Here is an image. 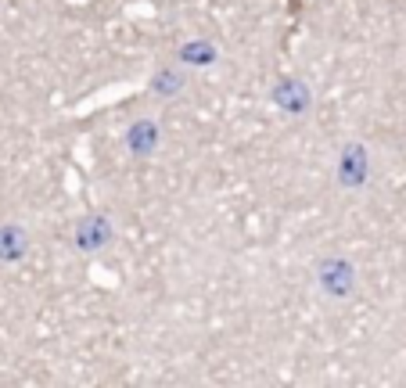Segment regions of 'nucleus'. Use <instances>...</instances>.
I'll return each mask as SVG.
<instances>
[{"label":"nucleus","instance_id":"6e6552de","mask_svg":"<svg viewBox=\"0 0 406 388\" xmlns=\"http://www.w3.org/2000/svg\"><path fill=\"white\" fill-rule=\"evenodd\" d=\"M155 86H159V91H173V86H180V79H173L169 72H162V79L155 83Z\"/></svg>","mask_w":406,"mask_h":388},{"label":"nucleus","instance_id":"0eeeda50","mask_svg":"<svg viewBox=\"0 0 406 388\" xmlns=\"http://www.w3.org/2000/svg\"><path fill=\"white\" fill-rule=\"evenodd\" d=\"M183 62H195V65L212 62V47H209V44H187V47H183Z\"/></svg>","mask_w":406,"mask_h":388},{"label":"nucleus","instance_id":"20e7f679","mask_svg":"<svg viewBox=\"0 0 406 388\" xmlns=\"http://www.w3.org/2000/svg\"><path fill=\"white\" fill-rule=\"evenodd\" d=\"M76 237H79V248H101L108 237H112V230H108L105 220H86Z\"/></svg>","mask_w":406,"mask_h":388},{"label":"nucleus","instance_id":"7ed1b4c3","mask_svg":"<svg viewBox=\"0 0 406 388\" xmlns=\"http://www.w3.org/2000/svg\"><path fill=\"white\" fill-rule=\"evenodd\" d=\"M277 105H280V108H288V112H302V108L309 105V91H306L299 79L280 83V86H277Z\"/></svg>","mask_w":406,"mask_h":388},{"label":"nucleus","instance_id":"423d86ee","mask_svg":"<svg viewBox=\"0 0 406 388\" xmlns=\"http://www.w3.org/2000/svg\"><path fill=\"white\" fill-rule=\"evenodd\" d=\"M22 252H25V234L15 227L0 230V259H18Z\"/></svg>","mask_w":406,"mask_h":388},{"label":"nucleus","instance_id":"f257e3e1","mask_svg":"<svg viewBox=\"0 0 406 388\" xmlns=\"http://www.w3.org/2000/svg\"><path fill=\"white\" fill-rule=\"evenodd\" d=\"M363 176H367V155H363V147H346V155H341V184L360 187Z\"/></svg>","mask_w":406,"mask_h":388},{"label":"nucleus","instance_id":"f03ea898","mask_svg":"<svg viewBox=\"0 0 406 388\" xmlns=\"http://www.w3.org/2000/svg\"><path fill=\"white\" fill-rule=\"evenodd\" d=\"M320 281H324L327 291L346 295V291L353 288V266H349V262H327L324 270H320Z\"/></svg>","mask_w":406,"mask_h":388},{"label":"nucleus","instance_id":"39448f33","mask_svg":"<svg viewBox=\"0 0 406 388\" xmlns=\"http://www.w3.org/2000/svg\"><path fill=\"white\" fill-rule=\"evenodd\" d=\"M155 140H159V137H155V126H151V123H137V126L126 133V144L133 147V155H148L151 147H155Z\"/></svg>","mask_w":406,"mask_h":388}]
</instances>
